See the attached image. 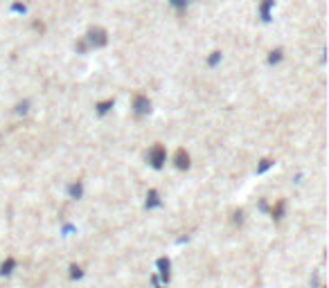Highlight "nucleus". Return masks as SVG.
<instances>
[{
  "label": "nucleus",
  "mask_w": 329,
  "mask_h": 288,
  "mask_svg": "<svg viewBox=\"0 0 329 288\" xmlns=\"http://www.w3.org/2000/svg\"><path fill=\"white\" fill-rule=\"evenodd\" d=\"M86 39H88V43H91L93 48H102V45H106V41H108L106 32H104L102 27H93L91 32H88Z\"/></svg>",
  "instance_id": "1"
},
{
  "label": "nucleus",
  "mask_w": 329,
  "mask_h": 288,
  "mask_svg": "<svg viewBox=\"0 0 329 288\" xmlns=\"http://www.w3.org/2000/svg\"><path fill=\"white\" fill-rule=\"evenodd\" d=\"M165 160H167L165 149H163L160 144H156L154 149H151V153H149V162H151V167H154V169H160V167L165 165Z\"/></svg>",
  "instance_id": "2"
},
{
  "label": "nucleus",
  "mask_w": 329,
  "mask_h": 288,
  "mask_svg": "<svg viewBox=\"0 0 329 288\" xmlns=\"http://www.w3.org/2000/svg\"><path fill=\"white\" fill-rule=\"evenodd\" d=\"M133 111H135V115H147L151 111V102L147 97L138 95L135 97V102H133Z\"/></svg>",
  "instance_id": "3"
},
{
  "label": "nucleus",
  "mask_w": 329,
  "mask_h": 288,
  "mask_svg": "<svg viewBox=\"0 0 329 288\" xmlns=\"http://www.w3.org/2000/svg\"><path fill=\"white\" fill-rule=\"evenodd\" d=\"M174 165H176V169H187V167H190V155L183 149H178L174 155Z\"/></svg>",
  "instance_id": "4"
},
{
  "label": "nucleus",
  "mask_w": 329,
  "mask_h": 288,
  "mask_svg": "<svg viewBox=\"0 0 329 288\" xmlns=\"http://www.w3.org/2000/svg\"><path fill=\"white\" fill-rule=\"evenodd\" d=\"M158 270H160V277H163L165 281H169V259L160 257L158 259Z\"/></svg>",
  "instance_id": "5"
},
{
  "label": "nucleus",
  "mask_w": 329,
  "mask_h": 288,
  "mask_svg": "<svg viewBox=\"0 0 329 288\" xmlns=\"http://www.w3.org/2000/svg\"><path fill=\"white\" fill-rule=\"evenodd\" d=\"M273 5H275V0H264L262 3V18L266 20V23L271 20V7H273Z\"/></svg>",
  "instance_id": "6"
},
{
  "label": "nucleus",
  "mask_w": 329,
  "mask_h": 288,
  "mask_svg": "<svg viewBox=\"0 0 329 288\" xmlns=\"http://www.w3.org/2000/svg\"><path fill=\"white\" fill-rule=\"evenodd\" d=\"M160 205V201H158V191L156 189H151L147 194V207H158Z\"/></svg>",
  "instance_id": "7"
},
{
  "label": "nucleus",
  "mask_w": 329,
  "mask_h": 288,
  "mask_svg": "<svg viewBox=\"0 0 329 288\" xmlns=\"http://www.w3.org/2000/svg\"><path fill=\"white\" fill-rule=\"evenodd\" d=\"M81 191H83L81 182H75V185H70V187H68V194H70L72 198H81Z\"/></svg>",
  "instance_id": "8"
},
{
  "label": "nucleus",
  "mask_w": 329,
  "mask_h": 288,
  "mask_svg": "<svg viewBox=\"0 0 329 288\" xmlns=\"http://www.w3.org/2000/svg\"><path fill=\"white\" fill-rule=\"evenodd\" d=\"M14 266H16V261H14V259H7L3 266H0V275H9V272L14 270Z\"/></svg>",
  "instance_id": "9"
},
{
  "label": "nucleus",
  "mask_w": 329,
  "mask_h": 288,
  "mask_svg": "<svg viewBox=\"0 0 329 288\" xmlns=\"http://www.w3.org/2000/svg\"><path fill=\"white\" fill-rule=\"evenodd\" d=\"M282 216H284V201H280V203H278V207L273 209V218H275V221H280Z\"/></svg>",
  "instance_id": "10"
},
{
  "label": "nucleus",
  "mask_w": 329,
  "mask_h": 288,
  "mask_svg": "<svg viewBox=\"0 0 329 288\" xmlns=\"http://www.w3.org/2000/svg\"><path fill=\"white\" fill-rule=\"evenodd\" d=\"M111 108H113V99H111V102H104V104H97V113H99V115H104V113H108V111H111Z\"/></svg>",
  "instance_id": "11"
},
{
  "label": "nucleus",
  "mask_w": 329,
  "mask_h": 288,
  "mask_svg": "<svg viewBox=\"0 0 329 288\" xmlns=\"http://www.w3.org/2000/svg\"><path fill=\"white\" fill-rule=\"evenodd\" d=\"M81 275H83V272H81L79 266H70V277H72V279H79Z\"/></svg>",
  "instance_id": "12"
},
{
  "label": "nucleus",
  "mask_w": 329,
  "mask_h": 288,
  "mask_svg": "<svg viewBox=\"0 0 329 288\" xmlns=\"http://www.w3.org/2000/svg\"><path fill=\"white\" fill-rule=\"evenodd\" d=\"M271 165H273V160H268V158H266V160H262V165H259V167H257V174H264V171H266V169H268V167H271Z\"/></svg>",
  "instance_id": "13"
},
{
  "label": "nucleus",
  "mask_w": 329,
  "mask_h": 288,
  "mask_svg": "<svg viewBox=\"0 0 329 288\" xmlns=\"http://www.w3.org/2000/svg\"><path fill=\"white\" fill-rule=\"evenodd\" d=\"M280 59H282V52H280V50H275V52H271V56H268V63H278Z\"/></svg>",
  "instance_id": "14"
},
{
  "label": "nucleus",
  "mask_w": 329,
  "mask_h": 288,
  "mask_svg": "<svg viewBox=\"0 0 329 288\" xmlns=\"http://www.w3.org/2000/svg\"><path fill=\"white\" fill-rule=\"evenodd\" d=\"M219 61H221V52H212V56H210V66H217Z\"/></svg>",
  "instance_id": "15"
},
{
  "label": "nucleus",
  "mask_w": 329,
  "mask_h": 288,
  "mask_svg": "<svg viewBox=\"0 0 329 288\" xmlns=\"http://www.w3.org/2000/svg\"><path fill=\"white\" fill-rule=\"evenodd\" d=\"M234 221H237V223H242V221H244V212H242V209H239V212L234 214Z\"/></svg>",
  "instance_id": "16"
}]
</instances>
